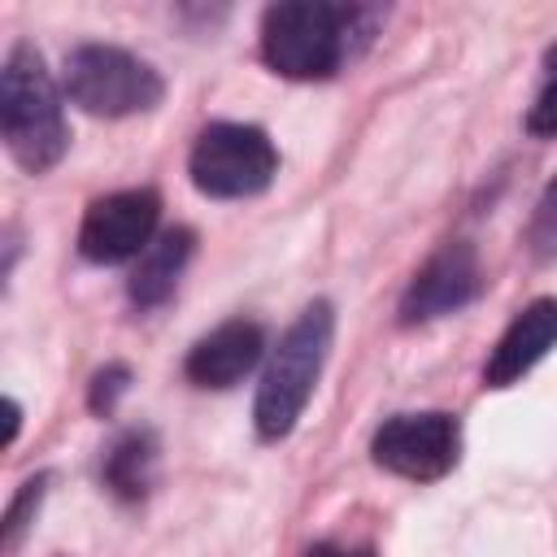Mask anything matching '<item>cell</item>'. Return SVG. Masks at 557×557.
<instances>
[{
	"mask_svg": "<svg viewBox=\"0 0 557 557\" xmlns=\"http://www.w3.org/2000/svg\"><path fill=\"white\" fill-rule=\"evenodd\" d=\"M379 26V9L361 4H322V0H287L270 4L261 17V61L296 83L331 78L357 48L370 44Z\"/></svg>",
	"mask_w": 557,
	"mask_h": 557,
	"instance_id": "6da1fadb",
	"label": "cell"
},
{
	"mask_svg": "<svg viewBox=\"0 0 557 557\" xmlns=\"http://www.w3.org/2000/svg\"><path fill=\"white\" fill-rule=\"evenodd\" d=\"M0 131L9 157L26 174H48L65 148L70 126L61 109V91L44 65V57L30 44H13L0 70Z\"/></svg>",
	"mask_w": 557,
	"mask_h": 557,
	"instance_id": "7a4b0ae2",
	"label": "cell"
},
{
	"mask_svg": "<svg viewBox=\"0 0 557 557\" xmlns=\"http://www.w3.org/2000/svg\"><path fill=\"white\" fill-rule=\"evenodd\" d=\"M331 339H335V309L326 300H313L274 344L261 370V383H257V400H252V422L265 444L292 435V426L300 422L318 387V374L326 366Z\"/></svg>",
	"mask_w": 557,
	"mask_h": 557,
	"instance_id": "3957f363",
	"label": "cell"
},
{
	"mask_svg": "<svg viewBox=\"0 0 557 557\" xmlns=\"http://www.w3.org/2000/svg\"><path fill=\"white\" fill-rule=\"evenodd\" d=\"M61 87H65L70 104H78L91 117L148 113L165 96V78L148 61H139L135 52L113 48V44H78L65 57Z\"/></svg>",
	"mask_w": 557,
	"mask_h": 557,
	"instance_id": "277c9868",
	"label": "cell"
},
{
	"mask_svg": "<svg viewBox=\"0 0 557 557\" xmlns=\"http://www.w3.org/2000/svg\"><path fill=\"white\" fill-rule=\"evenodd\" d=\"M187 174L200 196L213 200H244L261 196L278 174V148L261 126L248 122H213L196 135Z\"/></svg>",
	"mask_w": 557,
	"mask_h": 557,
	"instance_id": "5b68a950",
	"label": "cell"
},
{
	"mask_svg": "<svg viewBox=\"0 0 557 557\" xmlns=\"http://www.w3.org/2000/svg\"><path fill=\"white\" fill-rule=\"evenodd\" d=\"M370 457L379 470L409 479V483H435L444 479L461 457V426L453 413H396L387 418L374 440Z\"/></svg>",
	"mask_w": 557,
	"mask_h": 557,
	"instance_id": "8992f818",
	"label": "cell"
},
{
	"mask_svg": "<svg viewBox=\"0 0 557 557\" xmlns=\"http://www.w3.org/2000/svg\"><path fill=\"white\" fill-rule=\"evenodd\" d=\"M161 200L152 187H131L113 191L87 205L83 226H78V252L91 265H122L131 257H144L152 235H157Z\"/></svg>",
	"mask_w": 557,
	"mask_h": 557,
	"instance_id": "52a82bcc",
	"label": "cell"
},
{
	"mask_svg": "<svg viewBox=\"0 0 557 557\" xmlns=\"http://www.w3.org/2000/svg\"><path fill=\"white\" fill-rule=\"evenodd\" d=\"M483 292V265L474 244L453 239L440 252L426 257V265L409 278L405 296H400V322L418 326V322H435L448 318L457 309H466L470 300H479Z\"/></svg>",
	"mask_w": 557,
	"mask_h": 557,
	"instance_id": "ba28073f",
	"label": "cell"
},
{
	"mask_svg": "<svg viewBox=\"0 0 557 557\" xmlns=\"http://www.w3.org/2000/svg\"><path fill=\"white\" fill-rule=\"evenodd\" d=\"M265 357V331L261 322L248 318H231L222 326H213L209 335H200L183 361V374L196 387H235L239 379H248L257 370V361Z\"/></svg>",
	"mask_w": 557,
	"mask_h": 557,
	"instance_id": "9c48e42d",
	"label": "cell"
},
{
	"mask_svg": "<svg viewBox=\"0 0 557 557\" xmlns=\"http://www.w3.org/2000/svg\"><path fill=\"white\" fill-rule=\"evenodd\" d=\"M548 348H557V300L553 296H540L496 339V348H492V357L483 366V383L487 387L518 383L535 361L548 357Z\"/></svg>",
	"mask_w": 557,
	"mask_h": 557,
	"instance_id": "30bf717a",
	"label": "cell"
},
{
	"mask_svg": "<svg viewBox=\"0 0 557 557\" xmlns=\"http://www.w3.org/2000/svg\"><path fill=\"white\" fill-rule=\"evenodd\" d=\"M191 252H196V231H191V226H170V231H161V235L148 244V252L135 261V270H131V283H126L131 305H135V309H157V305H165V300L174 296V287H178V278H183V270H187V261H191Z\"/></svg>",
	"mask_w": 557,
	"mask_h": 557,
	"instance_id": "8fae6325",
	"label": "cell"
},
{
	"mask_svg": "<svg viewBox=\"0 0 557 557\" xmlns=\"http://www.w3.org/2000/svg\"><path fill=\"white\" fill-rule=\"evenodd\" d=\"M100 479L122 500H144L157 479V435L152 431H126L109 444L100 461Z\"/></svg>",
	"mask_w": 557,
	"mask_h": 557,
	"instance_id": "7c38bea8",
	"label": "cell"
},
{
	"mask_svg": "<svg viewBox=\"0 0 557 557\" xmlns=\"http://www.w3.org/2000/svg\"><path fill=\"white\" fill-rule=\"evenodd\" d=\"M48 483H52V474H35V479H26V483L17 487V496L9 500L4 522H0V531H4V553H13V548L22 544L26 527L35 522V513H39V505H44V496H48Z\"/></svg>",
	"mask_w": 557,
	"mask_h": 557,
	"instance_id": "4fadbf2b",
	"label": "cell"
},
{
	"mask_svg": "<svg viewBox=\"0 0 557 557\" xmlns=\"http://www.w3.org/2000/svg\"><path fill=\"white\" fill-rule=\"evenodd\" d=\"M527 131L540 139L557 135V44L544 52V83H540L535 104L527 109Z\"/></svg>",
	"mask_w": 557,
	"mask_h": 557,
	"instance_id": "5bb4252c",
	"label": "cell"
},
{
	"mask_svg": "<svg viewBox=\"0 0 557 557\" xmlns=\"http://www.w3.org/2000/svg\"><path fill=\"white\" fill-rule=\"evenodd\" d=\"M527 244H531V252L540 261H557V178L535 200V213H531V226H527Z\"/></svg>",
	"mask_w": 557,
	"mask_h": 557,
	"instance_id": "9a60e30c",
	"label": "cell"
},
{
	"mask_svg": "<svg viewBox=\"0 0 557 557\" xmlns=\"http://www.w3.org/2000/svg\"><path fill=\"white\" fill-rule=\"evenodd\" d=\"M126 392H131V366L109 361V366H104V370H96V374H91V383H87V409H91V413H100V418H109Z\"/></svg>",
	"mask_w": 557,
	"mask_h": 557,
	"instance_id": "2e32d148",
	"label": "cell"
},
{
	"mask_svg": "<svg viewBox=\"0 0 557 557\" xmlns=\"http://www.w3.org/2000/svg\"><path fill=\"white\" fill-rule=\"evenodd\" d=\"M17 431H22V405L13 396H4V448L17 440Z\"/></svg>",
	"mask_w": 557,
	"mask_h": 557,
	"instance_id": "e0dca14e",
	"label": "cell"
},
{
	"mask_svg": "<svg viewBox=\"0 0 557 557\" xmlns=\"http://www.w3.org/2000/svg\"><path fill=\"white\" fill-rule=\"evenodd\" d=\"M305 557H374L370 548H339V544H313Z\"/></svg>",
	"mask_w": 557,
	"mask_h": 557,
	"instance_id": "ac0fdd59",
	"label": "cell"
}]
</instances>
